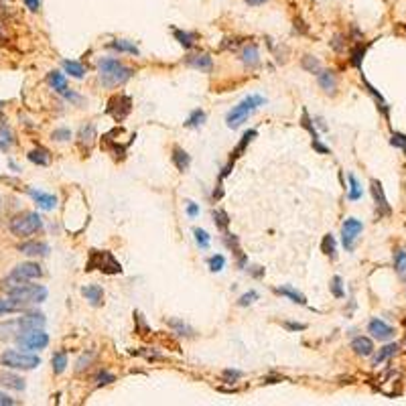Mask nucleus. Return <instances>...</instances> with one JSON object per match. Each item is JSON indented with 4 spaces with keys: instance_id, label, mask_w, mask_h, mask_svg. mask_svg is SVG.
<instances>
[{
    "instance_id": "b1692460",
    "label": "nucleus",
    "mask_w": 406,
    "mask_h": 406,
    "mask_svg": "<svg viewBox=\"0 0 406 406\" xmlns=\"http://www.w3.org/2000/svg\"><path fill=\"white\" fill-rule=\"evenodd\" d=\"M25 307H27V305H23V303L14 301L12 296H8V298H0V317H2V315L16 313V311H23Z\"/></svg>"
},
{
    "instance_id": "ea45409f",
    "label": "nucleus",
    "mask_w": 406,
    "mask_h": 406,
    "mask_svg": "<svg viewBox=\"0 0 406 406\" xmlns=\"http://www.w3.org/2000/svg\"><path fill=\"white\" fill-rule=\"evenodd\" d=\"M348 197L351 201H357L361 197V187H359V181L355 179V175H349V193Z\"/></svg>"
},
{
    "instance_id": "aec40b11",
    "label": "nucleus",
    "mask_w": 406,
    "mask_h": 406,
    "mask_svg": "<svg viewBox=\"0 0 406 406\" xmlns=\"http://www.w3.org/2000/svg\"><path fill=\"white\" fill-rule=\"evenodd\" d=\"M242 63L248 65V67H256L260 63V51H258V45L256 43L244 45V49H242Z\"/></svg>"
},
{
    "instance_id": "a19ab883",
    "label": "nucleus",
    "mask_w": 406,
    "mask_h": 406,
    "mask_svg": "<svg viewBox=\"0 0 406 406\" xmlns=\"http://www.w3.org/2000/svg\"><path fill=\"white\" fill-rule=\"evenodd\" d=\"M394 268H396L398 274H404L406 272V252L402 248H398L394 252Z\"/></svg>"
},
{
    "instance_id": "9b49d317",
    "label": "nucleus",
    "mask_w": 406,
    "mask_h": 406,
    "mask_svg": "<svg viewBox=\"0 0 406 406\" xmlns=\"http://www.w3.org/2000/svg\"><path fill=\"white\" fill-rule=\"evenodd\" d=\"M368 331L372 333V337H376L378 341H388L394 337V327H390L388 323H384L382 319H372L368 323Z\"/></svg>"
},
{
    "instance_id": "f257e3e1",
    "label": "nucleus",
    "mask_w": 406,
    "mask_h": 406,
    "mask_svg": "<svg viewBox=\"0 0 406 406\" xmlns=\"http://www.w3.org/2000/svg\"><path fill=\"white\" fill-rule=\"evenodd\" d=\"M98 71H100V81L108 88L122 86L132 77V69L114 57L98 59Z\"/></svg>"
},
{
    "instance_id": "13d9d810",
    "label": "nucleus",
    "mask_w": 406,
    "mask_h": 406,
    "mask_svg": "<svg viewBox=\"0 0 406 406\" xmlns=\"http://www.w3.org/2000/svg\"><path fill=\"white\" fill-rule=\"evenodd\" d=\"M25 4H27V8L33 10V12H37V10L41 8V0H25Z\"/></svg>"
},
{
    "instance_id": "8fccbe9b",
    "label": "nucleus",
    "mask_w": 406,
    "mask_h": 406,
    "mask_svg": "<svg viewBox=\"0 0 406 406\" xmlns=\"http://www.w3.org/2000/svg\"><path fill=\"white\" fill-rule=\"evenodd\" d=\"M364 53H366V47L357 45V47L353 49V53H351V65L359 67V65H361V59H364Z\"/></svg>"
},
{
    "instance_id": "9d476101",
    "label": "nucleus",
    "mask_w": 406,
    "mask_h": 406,
    "mask_svg": "<svg viewBox=\"0 0 406 406\" xmlns=\"http://www.w3.org/2000/svg\"><path fill=\"white\" fill-rule=\"evenodd\" d=\"M361 230H364V224L359 220H355V218H348L344 222V226H341V242H344L346 250H353V244H355L357 236L361 233Z\"/></svg>"
},
{
    "instance_id": "423d86ee",
    "label": "nucleus",
    "mask_w": 406,
    "mask_h": 406,
    "mask_svg": "<svg viewBox=\"0 0 406 406\" xmlns=\"http://www.w3.org/2000/svg\"><path fill=\"white\" fill-rule=\"evenodd\" d=\"M47 289L43 285H27V283H20L16 287L8 290V296H12L14 301L23 303V305H35V303H43L47 298Z\"/></svg>"
},
{
    "instance_id": "58836bf2",
    "label": "nucleus",
    "mask_w": 406,
    "mask_h": 406,
    "mask_svg": "<svg viewBox=\"0 0 406 406\" xmlns=\"http://www.w3.org/2000/svg\"><path fill=\"white\" fill-rule=\"evenodd\" d=\"M203 122H205V112H203V110H193V112L189 114V118H187L185 126H187V128H199Z\"/></svg>"
},
{
    "instance_id": "1a4fd4ad",
    "label": "nucleus",
    "mask_w": 406,
    "mask_h": 406,
    "mask_svg": "<svg viewBox=\"0 0 406 406\" xmlns=\"http://www.w3.org/2000/svg\"><path fill=\"white\" fill-rule=\"evenodd\" d=\"M132 110V100L128 96H114L110 102H108V114L114 118L116 122H122L124 118L130 114Z\"/></svg>"
},
{
    "instance_id": "473e14b6",
    "label": "nucleus",
    "mask_w": 406,
    "mask_h": 406,
    "mask_svg": "<svg viewBox=\"0 0 406 406\" xmlns=\"http://www.w3.org/2000/svg\"><path fill=\"white\" fill-rule=\"evenodd\" d=\"M169 327L173 329L177 335H185V337H191V335H195V331L187 325V323H183L181 319H169Z\"/></svg>"
},
{
    "instance_id": "2f4dec72",
    "label": "nucleus",
    "mask_w": 406,
    "mask_h": 406,
    "mask_svg": "<svg viewBox=\"0 0 406 406\" xmlns=\"http://www.w3.org/2000/svg\"><path fill=\"white\" fill-rule=\"evenodd\" d=\"M29 161H31V163H35V165L45 167V165H49V163H51V157H49V153H47V151H43V148H35V151H31V153H29Z\"/></svg>"
},
{
    "instance_id": "e433bc0d",
    "label": "nucleus",
    "mask_w": 406,
    "mask_h": 406,
    "mask_svg": "<svg viewBox=\"0 0 406 406\" xmlns=\"http://www.w3.org/2000/svg\"><path fill=\"white\" fill-rule=\"evenodd\" d=\"M321 252H323L325 256H329L331 260L335 258V238H333L331 233H327V236L323 238V242H321Z\"/></svg>"
},
{
    "instance_id": "603ef678",
    "label": "nucleus",
    "mask_w": 406,
    "mask_h": 406,
    "mask_svg": "<svg viewBox=\"0 0 406 406\" xmlns=\"http://www.w3.org/2000/svg\"><path fill=\"white\" fill-rule=\"evenodd\" d=\"M116 378H114V374H110V372H106V370H102L100 374H98V386H106V384H110V382H114Z\"/></svg>"
},
{
    "instance_id": "72a5a7b5",
    "label": "nucleus",
    "mask_w": 406,
    "mask_h": 406,
    "mask_svg": "<svg viewBox=\"0 0 406 406\" xmlns=\"http://www.w3.org/2000/svg\"><path fill=\"white\" fill-rule=\"evenodd\" d=\"M254 136H258V132H256V130H248V132H246V134L242 136V140H240V144L236 146V151H233V153H232V155H233V157H232V161H236L238 157H242V153H244V148H246V146H248V144L252 142V138H254Z\"/></svg>"
},
{
    "instance_id": "2eb2a0df",
    "label": "nucleus",
    "mask_w": 406,
    "mask_h": 406,
    "mask_svg": "<svg viewBox=\"0 0 406 406\" xmlns=\"http://www.w3.org/2000/svg\"><path fill=\"white\" fill-rule=\"evenodd\" d=\"M372 195H374V201H376V207L382 216H388L390 213V205H388V199L384 195V189H382V183L380 181H372Z\"/></svg>"
},
{
    "instance_id": "20e7f679",
    "label": "nucleus",
    "mask_w": 406,
    "mask_h": 406,
    "mask_svg": "<svg viewBox=\"0 0 406 406\" xmlns=\"http://www.w3.org/2000/svg\"><path fill=\"white\" fill-rule=\"evenodd\" d=\"M0 364L10 370H35L41 366V357L27 351H18V349H6L0 355Z\"/></svg>"
},
{
    "instance_id": "4be33fe9",
    "label": "nucleus",
    "mask_w": 406,
    "mask_h": 406,
    "mask_svg": "<svg viewBox=\"0 0 406 406\" xmlns=\"http://www.w3.org/2000/svg\"><path fill=\"white\" fill-rule=\"evenodd\" d=\"M81 294L90 301V305H94V307H100V305H102L104 290H102L100 285H88V287H83V289H81Z\"/></svg>"
},
{
    "instance_id": "ddd939ff",
    "label": "nucleus",
    "mask_w": 406,
    "mask_h": 406,
    "mask_svg": "<svg viewBox=\"0 0 406 406\" xmlns=\"http://www.w3.org/2000/svg\"><path fill=\"white\" fill-rule=\"evenodd\" d=\"M18 323H20L23 331H29V329H43L47 319L41 313H25L23 317H18Z\"/></svg>"
},
{
    "instance_id": "c03bdc74",
    "label": "nucleus",
    "mask_w": 406,
    "mask_h": 406,
    "mask_svg": "<svg viewBox=\"0 0 406 406\" xmlns=\"http://www.w3.org/2000/svg\"><path fill=\"white\" fill-rule=\"evenodd\" d=\"M224 266H226V258L222 254H216V256L209 258V270L211 272H220V270H224Z\"/></svg>"
},
{
    "instance_id": "a18cd8bd",
    "label": "nucleus",
    "mask_w": 406,
    "mask_h": 406,
    "mask_svg": "<svg viewBox=\"0 0 406 406\" xmlns=\"http://www.w3.org/2000/svg\"><path fill=\"white\" fill-rule=\"evenodd\" d=\"M92 359H94V353L92 351H88V353H83L79 359H77V366H75V372H83V370H88L90 368V364H92Z\"/></svg>"
},
{
    "instance_id": "f03ea898",
    "label": "nucleus",
    "mask_w": 406,
    "mask_h": 406,
    "mask_svg": "<svg viewBox=\"0 0 406 406\" xmlns=\"http://www.w3.org/2000/svg\"><path fill=\"white\" fill-rule=\"evenodd\" d=\"M266 104V98H262V96H258V94H252V96H248V98H244L238 106H233L232 110L228 112V116H226V124L230 126V128H238V126H242L248 116H252L260 106H264Z\"/></svg>"
},
{
    "instance_id": "4c0bfd02",
    "label": "nucleus",
    "mask_w": 406,
    "mask_h": 406,
    "mask_svg": "<svg viewBox=\"0 0 406 406\" xmlns=\"http://www.w3.org/2000/svg\"><path fill=\"white\" fill-rule=\"evenodd\" d=\"M301 65H303V69H307L309 73H319V71H321L319 59L313 57V55H305V57L301 59Z\"/></svg>"
},
{
    "instance_id": "393cba45",
    "label": "nucleus",
    "mask_w": 406,
    "mask_h": 406,
    "mask_svg": "<svg viewBox=\"0 0 406 406\" xmlns=\"http://www.w3.org/2000/svg\"><path fill=\"white\" fill-rule=\"evenodd\" d=\"M63 69H65L71 77H77V79H81V77L88 73V67H86V65H81V63H77V61H69V59L63 61Z\"/></svg>"
},
{
    "instance_id": "a211bd4d",
    "label": "nucleus",
    "mask_w": 406,
    "mask_h": 406,
    "mask_svg": "<svg viewBox=\"0 0 406 406\" xmlns=\"http://www.w3.org/2000/svg\"><path fill=\"white\" fill-rule=\"evenodd\" d=\"M0 386L4 388H10V390H25L27 384L20 376L12 374V372H0Z\"/></svg>"
},
{
    "instance_id": "bf43d9fd",
    "label": "nucleus",
    "mask_w": 406,
    "mask_h": 406,
    "mask_svg": "<svg viewBox=\"0 0 406 406\" xmlns=\"http://www.w3.org/2000/svg\"><path fill=\"white\" fill-rule=\"evenodd\" d=\"M264 2H268V0H246V4H250V6H260Z\"/></svg>"
},
{
    "instance_id": "5701e85b",
    "label": "nucleus",
    "mask_w": 406,
    "mask_h": 406,
    "mask_svg": "<svg viewBox=\"0 0 406 406\" xmlns=\"http://www.w3.org/2000/svg\"><path fill=\"white\" fill-rule=\"evenodd\" d=\"M173 163H175V167H177V171H187L189 169V165H191V157L181 148V146H175L173 148Z\"/></svg>"
},
{
    "instance_id": "c756f323",
    "label": "nucleus",
    "mask_w": 406,
    "mask_h": 406,
    "mask_svg": "<svg viewBox=\"0 0 406 406\" xmlns=\"http://www.w3.org/2000/svg\"><path fill=\"white\" fill-rule=\"evenodd\" d=\"M49 83H51V88L59 92V94H65L67 92V79H65V75L63 73H59V71H51L49 73Z\"/></svg>"
},
{
    "instance_id": "4d7b16f0",
    "label": "nucleus",
    "mask_w": 406,
    "mask_h": 406,
    "mask_svg": "<svg viewBox=\"0 0 406 406\" xmlns=\"http://www.w3.org/2000/svg\"><path fill=\"white\" fill-rule=\"evenodd\" d=\"M14 404H16L14 398H10V396H6V394L0 392V406H14Z\"/></svg>"
},
{
    "instance_id": "c85d7f7f",
    "label": "nucleus",
    "mask_w": 406,
    "mask_h": 406,
    "mask_svg": "<svg viewBox=\"0 0 406 406\" xmlns=\"http://www.w3.org/2000/svg\"><path fill=\"white\" fill-rule=\"evenodd\" d=\"M175 39L185 47V49H191L195 43H197V33H187V31H179L175 29Z\"/></svg>"
},
{
    "instance_id": "0eeeda50",
    "label": "nucleus",
    "mask_w": 406,
    "mask_h": 406,
    "mask_svg": "<svg viewBox=\"0 0 406 406\" xmlns=\"http://www.w3.org/2000/svg\"><path fill=\"white\" fill-rule=\"evenodd\" d=\"M20 349H45L49 346V335L43 331V329H29V331H23L16 339Z\"/></svg>"
},
{
    "instance_id": "dca6fc26",
    "label": "nucleus",
    "mask_w": 406,
    "mask_h": 406,
    "mask_svg": "<svg viewBox=\"0 0 406 406\" xmlns=\"http://www.w3.org/2000/svg\"><path fill=\"white\" fill-rule=\"evenodd\" d=\"M317 77H319V86H321V90H323L325 94L335 96V92H337V75H335L331 69H325V71H319V73H317Z\"/></svg>"
},
{
    "instance_id": "79ce46f5",
    "label": "nucleus",
    "mask_w": 406,
    "mask_h": 406,
    "mask_svg": "<svg viewBox=\"0 0 406 406\" xmlns=\"http://www.w3.org/2000/svg\"><path fill=\"white\" fill-rule=\"evenodd\" d=\"M213 222H216V226H218V228L226 230V228H228V224H230V218H228V213H226L224 209H213Z\"/></svg>"
},
{
    "instance_id": "f704fd0d",
    "label": "nucleus",
    "mask_w": 406,
    "mask_h": 406,
    "mask_svg": "<svg viewBox=\"0 0 406 406\" xmlns=\"http://www.w3.org/2000/svg\"><path fill=\"white\" fill-rule=\"evenodd\" d=\"M14 142V136H12V130L4 124V122H0V148L2 151H6L10 144Z\"/></svg>"
},
{
    "instance_id": "6ab92c4d",
    "label": "nucleus",
    "mask_w": 406,
    "mask_h": 406,
    "mask_svg": "<svg viewBox=\"0 0 406 406\" xmlns=\"http://www.w3.org/2000/svg\"><path fill=\"white\" fill-rule=\"evenodd\" d=\"M185 63L191 65V67H195V69H199V71H211L213 69V61H211V57L207 53L189 55V57L185 59Z\"/></svg>"
},
{
    "instance_id": "bb28decb",
    "label": "nucleus",
    "mask_w": 406,
    "mask_h": 406,
    "mask_svg": "<svg viewBox=\"0 0 406 406\" xmlns=\"http://www.w3.org/2000/svg\"><path fill=\"white\" fill-rule=\"evenodd\" d=\"M276 294H283V296H289L292 303H298V305H307V296L303 294V292H298V290L290 289V287H276L274 289Z\"/></svg>"
},
{
    "instance_id": "a878e982",
    "label": "nucleus",
    "mask_w": 406,
    "mask_h": 406,
    "mask_svg": "<svg viewBox=\"0 0 406 406\" xmlns=\"http://www.w3.org/2000/svg\"><path fill=\"white\" fill-rule=\"evenodd\" d=\"M94 142H96V128H94V124H88L79 130V144H86V148L90 151L94 146Z\"/></svg>"
},
{
    "instance_id": "3c124183",
    "label": "nucleus",
    "mask_w": 406,
    "mask_h": 406,
    "mask_svg": "<svg viewBox=\"0 0 406 406\" xmlns=\"http://www.w3.org/2000/svg\"><path fill=\"white\" fill-rule=\"evenodd\" d=\"M390 144H392V146H398V148H402V151H406V136L404 134L394 132V134H392V138H390Z\"/></svg>"
},
{
    "instance_id": "7c9ffc66",
    "label": "nucleus",
    "mask_w": 406,
    "mask_h": 406,
    "mask_svg": "<svg viewBox=\"0 0 406 406\" xmlns=\"http://www.w3.org/2000/svg\"><path fill=\"white\" fill-rule=\"evenodd\" d=\"M396 351H398V346L396 344H390V346H384V348L380 349L376 355H374V366H380L382 361H386V359H390L392 355H396Z\"/></svg>"
},
{
    "instance_id": "de8ad7c7",
    "label": "nucleus",
    "mask_w": 406,
    "mask_h": 406,
    "mask_svg": "<svg viewBox=\"0 0 406 406\" xmlns=\"http://www.w3.org/2000/svg\"><path fill=\"white\" fill-rule=\"evenodd\" d=\"M331 292H333L335 298L346 296V290L341 287V276H333V281H331Z\"/></svg>"
},
{
    "instance_id": "f3484780",
    "label": "nucleus",
    "mask_w": 406,
    "mask_h": 406,
    "mask_svg": "<svg viewBox=\"0 0 406 406\" xmlns=\"http://www.w3.org/2000/svg\"><path fill=\"white\" fill-rule=\"evenodd\" d=\"M18 252L25 256H47L49 254V246L45 242H25L18 246Z\"/></svg>"
},
{
    "instance_id": "39448f33",
    "label": "nucleus",
    "mask_w": 406,
    "mask_h": 406,
    "mask_svg": "<svg viewBox=\"0 0 406 406\" xmlns=\"http://www.w3.org/2000/svg\"><path fill=\"white\" fill-rule=\"evenodd\" d=\"M43 230V220L37 211H25L10 220V232L18 238H27Z\"/></svg>"
},
{
    "instance_id": "864d4df0",
    "label": "nucleus",
    "mask_w": 406,
    "mask_h": 406,
    "mask_svg": "<svg viewBox=\"0 0 406 406\" xmlns=\"http://www.w3.org/2000/svg\"><path fill=\"white\" fill-rule=\"evenodd\" d=\"M240 378H242V372H240V370H226V372H224V380L230 382V384L236 382V380H240Z\"/></svg>"
},
{
    "instance_id": "f8f14e48",
    "label": "nucleus",
    "mask_w": 406,
    "mask_h": 406,
    "mask_svg": "<svg viewBox=\"0 0 406 406\" xmlns=\"http://www.w3.org/2000/svg\"><path fill=\"white\" fill-rule=\"evenodd\" d=\"M27 193L33 197V201L41 207V209H45V211H51V209H55L57 207V197L53 195V193H45V191H39V189H27Z\"/></svg>"
},
{
    "instance_id": "cd10ccee",
    "label": "nucleus",
    "mask_w": 406,
    "mask_h": 406,
    "mask_svg": "<svg viewBox=\"0 0 406 406\" xmlns=\"http://www.w3.org/2000/svg\"><path fill=\"white\" fill-rule=\"evenodd\" d=\"M110 49H116L120 53H130V55H138V47L134 45V43H130V41H126V39H116V41H112L110 45H108Z\"/></svg>"
},
{
    "instance_id": "49530a36",
    "label": "nucleus",
    "mask_w": 406,
    "mask_h": 406,
    "mask_svg": "<svg viewBox=\"0 0 406 406\" xmlns=\"http://www.w3.org/2000/svg\"><path fill=\"white\" fill-rule=\"evenodd\" d=\"M254 301H258V292H256V290H248L246 294H242V296L238 298V305H240V307H248V305H252Z\"/></svg>"
},
{
    "instance_id": "c9c22d12",
    "label": "nucleus",
    "mask_w": 406,
    "mask_h": 406,
    "mask_svg": "<svg viewBox=\"0 0 406 406\" xmlns=\"http://www.w3.org/2000/svg\"><path fill=\"white\" fill-rule=\"evenodd\" d=\"M51 364H53V372H55V374H63V372H65V368H67V353H65V351H57V353H53Z\"/></svg>"
},
{
    "instance_id": "412c9836",
    "label": "nucleus",
    "mask_w": 406,
    "mask_h": 406,
    "mask_svg": "<svg viewBox=\"0 0 406 406\" xmlns=\"http://www.w3.org/2000/svg\"><path fill=\"white\" fill-rule=\"evenodd\" d=\"M351 349H353V353H357V355H361V357H368V355H372L374 353V344H372V339L370 337H355L353 341H351Z\"/></svg>"
},
{
    "instance_id": "37998d69",
    "label": "nucleus",
    "mask_w": 406,
    "mask_h": 406,
    "mask_svg": "<svg viewBox=\"0 0 406 406\" xmlns=\"http://www.w3.org/2000/svg\"><path fill=\"white\" fill-rule=\"evenodd\" d=\"M193 233H195V242H197V246L199 248H207L209 246V233L205 232V230H201V228H195L193 230Z\"/></svg>"
},
{
    "instance_id": "5fc2aeb1",
    "label": "nucleus",
    "mask_w": 406,
    "mask_h": 406,
    "mask_svg": "<svg viewBox=\"0 0 406 406\" xmlns=\"http://www.w3.org/2000/svg\"><path fill=\"white\" fill-rule=\"evenodd\" d=\"M197 213H199V207L193 201H187V216L189 218H197Z\"/></svg>"
},
{
    "instance_id": "6e6d98bb",
    "label": "nucleus",
    "mask_w": 406,
    "mask_h": 406,
    "mask_svg": "<svg viewBox=\"0 0 406 406\" xmlns=\"http://www.w3.org/2000/svg\"><path fill=\"white\" fill-rule=\"evenodd\" d=\"M285 327H287L289 331H303V329H307V325H305V323H290V321L285 323Z\"/></svg>"
},
{
    "instance_id": "09e8293b",
    "label": "nucleus",
    "mask_w": 406,
    "mask_h": 406,
    "mask_svg": "<svg viewBox=\"0 0 406 406\" xmlns=\"http://www.w3.org/2000/svg\"><path fill=\"white\" fill-rule=\"evenodd\" d=\"M51 138L57 140V142H65V140L71 138V130H69V128H57V130H53Z\"/></svg>"
},
{
    "instance_id": "052dcab7",
    "label": "nucleus",
    "mask_w": 406,
    "mask_h": 406,
    "mask_svg": "<svg viewBox=\"0 0 406 406\" xmlns=\"http://www.w3.org/2000/svg\"><path fill=\"white\" fill-rule=\"evenodd\" d=\"M0 203H2V201H0Z\"/></svg>"
},
{
    "instance_id": "4468645a",
    "label": "nucleus",
    "mask_w": 406,
    "mask_h": 406,
    "mask_svg": "<svg viewBox=\"0 0 406 406\" xmlns=\"http://www.w3.org/2000/svg\"><path fill=\"white\" fill-rule=\"evenodd\" d=\"M23 333V327L18 323V319H10L0 323V341H12Z\"/></svg>"
},
{
    "instance_id": "7ed1b4c3",
    "label": "nucleus",
    "mask_w": 406,
    "mask_h": 406,
    "mask_svg": "<svg viewBox=\"0 0 406 406\" xmlns=\"http://www.w3.org/2000/svg\"><path fill=\"white\" fill-rule=\"evenodd\" d=\"M100 270L104 274H120L122 272V264L116 260V256L110 250H90V260L86 264V270Z\"/></svg>"
},
{
    "instance_id": "6e6552de",
    "label": "nucleus",
    "mask_w": 406,
    "mask_h": 406,
    "mask_svg": "<svg viewBox=\"0 0 406 406\" xmlns=\"http://www.w3.org/2000/svg\"><path fill=\"white\" fill-rule=\"evenodd\" d=\"M8 276L12 281H16V283H29V281L41 279L43 276V268L37 262H23V264H16Z\"/></svg>"
}]
</instances>
